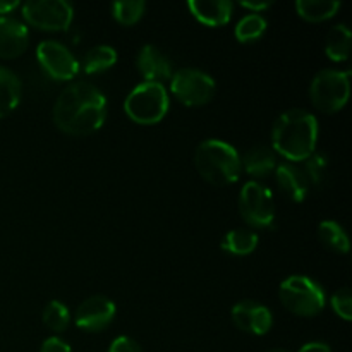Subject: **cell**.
<instances>
[{
	"label": "cell",
	"instance_id": "6da1fadb",
	"mask_svg": "<svg viewBox=\"0 0 352 352\" xmlns=\"http://www.w3.org/2000/svg\"><path fill=\"white\" fill-rule=\"evenodd\" d=\"M107 98L96 86L78 81L65 86L54 105V122L71 136H88L102 127Z\"/></svg>",
	"mask_w": 352,
	"mask_h": 352
},
{
	"label": "cell",
	"instance_id": "7a4b0ae2",
	"mask_svg": "<svg viewBox=\"0 0 352 352\" xmlns=\"http://www.w3.org/2000/svg\"><path fill=\"white\" fill-rule=\"evenodd\" d=\"M318 141V122L313 113L291 109L282 113L272 129L274 150L291 162H305L315 153Z\"/></svg>",
	"mask_w": 352,
	"mask_h": 352
},
{
	"label": "cell",
	"instance_id": "3957f363",
	"mask_svg": "<svg viewBox=\"0 0 352 352\" xmlns=\"http://www.w3.org/2000/svg\"><path fill=\"white\" fill-rule=\"evenodd\" d=\"M195 164L203 179L215 186L232 184L241 175V157L232 144L206 140L198 146Z\"/></svg>",
	"mask_w": 352,
	"mask_h": 352
},
{
	"label": "cell",
	"instance_id": "277c9868",
	"mask_svg": "<svg viewBox=\"0 0 352 352\" xmlns=\"http://www.w3.org/2000/svg\"><path fill=\"white\" fill-rule=\"evenodd\" d=\"M280 301L291 313L299 316H315L325 308V291L305 275H291L280 284Z\"/></svg>",
	"mask_w": 352,
	"mask_h": 352
},
{
	"label": "cell",
	"instance_id": "5b68a950",
	"mask_svg": "<svg viewBox=\"0 0 352 352\" xmlns=\"http://www.w3.org/2000/svg\"><path fill=\"white\" fill-rule=\"evenodd\" d=\"M126 113L138 124H157L168 110L167 89L160 82H140L124 102Z\"/></svg>",
	"mask_w": 352,
	"mask_h": 352
},
{
	"label": "cell",
	"instance_id": "8992f818",
	"mask_svg": "<svg viewBox=\"0 0 352 352\" xmlns=\"http://www.w3.org/2000/svg\"><path fill=\"white\" fill-rule=\"evenodd\" d=\"M351 71L323 69L313 78L309 96L313 105L325 113L339 112L349 100Z\"/></svg>",
	"mask_w": 352,
	"mask_h": 352
},
{
	"label": "cell",
	"instance_id": "52a82bcc",
	"mask_svg": "<svg viewBox=\"0 0 352 352\" xmlns=\"http://www.w3.org/2000/svg\"><path fill=\"white\" fill-rule=\"evenodd\" d=\"M170 81V89L175 98L188 107L205 105L215 93V81L212 76L199 69L184 67L174 72Z\"/></svg>",
	"mask_w": 352,
	"mask_h": 352
},
{
	"label": "cell",
	"instance_id": "ba28073f",
	"mask_svg": "<svg viewBox=\"0 0 352 352\" xmlns=\"http://www.w3.org/2000/svg\"><path fill=\"white\" fill-rule=\"evenodd\" d=\"M239 212L250 226H270L275 219L274 196L270 189L256 181L246 182L239 195Z\"/></svg>",
	"mask_w": 352,
	"mask_h": 352
},
{
	"label": "cell",
	"instance_id": "9c48e42d",
	"mask_svg": "<svg viewBox=\"0 0 352 352\" xmlns=\"http://www.w3.org/2000/svg\"><path fill=\"white\" fill-rule=\"evenodd\" d=\"M74 10L65 0H31L23 6V17L40 30H67L72 23Z\"/></svg>",
	"mask_w": 352,
	"mask_h": 352
},
{
	"label": "cell",
	"instance_id": "30bf717a",
	"mask_svg": "<svg viewBox=\"0 0 352 352\" xmlns=\"http://www.w3.org/2000/svg\"><path fill=\"white\" fill-rule=\"evenodd\" d=\"M36 57L41 67L57 81H69L79 72V62L67 47L55 40H45L38 45Z\"/></svg>",
	"mask_w": 352,
	"mask_h": 352
},
{
	"label": "cell",
	"instance_id": "8fae6325",
	"mask_svg": "<svg viewBox=\"0 0 352 352\" xmlns=\"http://www.w3.org/2000/svg\"><path fill=\"white\" fill-rule=\"evenodd\" d=\"M116 316V305L105 296H91L76 309V325L86 332H100Z\"/></svg>",
	"mask_w": 352,
	"mask_h": 352
},
{
	"label": "cell",
	"instance_id": "7c38bea8",
	"mask_svg": "<svg viewBox=\"0 0 352 352\" xmlns=\"http://www.w3.org/2000/svg\"><path fill=\"white\" fill-rule=\"evenodd\" d=\"M232 320L243 332L253 336H265L272 329V313L267 306L256 301H239L232 308Z\"/></svg>",
	"mask_w": 352,
	"mask_h": 352
},
{
	"label": "cell",
	"instance_id": "4fadbf2b",
	"mask_svg": "<svg viewBox=\"0 0 352 352\" xmlns=\"http://www.w3.org/2000/svg\"><path fill=\"white\" fill-rule=\"evenodd\" d=\"M30 43L26 24L14 17H0V57L16 58L23 54Z\"/></svg>",
	"mask_w": 352,
	"mask_h": 352
},
{
	"label": "cell",
	"instance_id": "5bb4252c",
	"mask_svg": "<svg viewBox=\"0 0 352 352\" xmlns=\"http://www.w3.org/2000/svg\"><path fill=\"white\" fill-rule=\"evenodd\" d=\"M140 74L148 82H164L172 78V65L168 58L153 45H144L136 58Z\"/></svg>",
	"mask_w": 352,
	"mask_h": 352
},
{
	"label": "cell",
	"instance_id": "9a60e30c",
	"mask_svg": "<svg viewBox=\"0 0 352 352\" xmlns=\"http://www.w3.org/2000/svg\"><path fill=\"white\" fill-rule=\"evenodd\" d=\"M275 174H277L278 188L291 201L299 203L306 198L309 189V181L301 167L291 164V162H284V164L277 165Z\"/></svg>",
	"mask_w": 352,
	"mask_h": 352
},
{
	"label": "cell",
	"instance_id": "2e32d148",
	"mask_svg": "<svg viewBox=\"0 0 352 352\" xmlns=\"http://www.w3.org/2000/svg\"><path fill=\"white\" fill-rule=\"evenodd\" d=\"M192 16L208 26H222L232 16V2L229 0H191L188 3Z\"/></svg>",
	"mask_w": 352,
	"mask_h": 352
},
{
	"label": "cell",
	"instance_id": "e0dca14e",
	"mask_svg": "<svg viewBox=\"0 0 352 352\" xmlns=\"http://www.w3.org/2000/svg\"><path fill=\"white\" fill-rule=\"evenodd\" d=\"M241 167L246 168L248 174L253 175V177H265L277 168V158H275L272 148L258 144V146L250 148L244 153Z\"/></svg>",
	"mask_w": 352,
	"mask_h": 352
},
{
	"label": "cell",
	"instance_id": "ac0fdd59",
	"mask_svg": "<svg viewBox=\"0 0 352 352\" xmlns=\"http://www.w3.org/2000/svg\"><path fill=\"white\" fill-rule=\"evenodd\" d=\"M21 100V81L12 71L0 65V117L12 112Z\"/></svg>",
	"mask_w": 352,
	"mask_h": 352
},
{
	"label": "cell",
	"instance_id": "d6986e66",
	"mask_svg": "<svg viewBox=\"0 0 352 352\" xmlns=\"http://www.w3.org/2000/svg\"><path fill=\"white\" fill-rule=\"evenodd\" d=\"M340 9V2L337 0H298L296 2V10L299 16L311 23H320V21L330 19Z\"/></svg>",
	"mask_w": 352,
	"mask_h": 352
},
{
	"label": "cell",
	"instance_id": "ffe728a7",
	"mask_svg": "<svg viewBox=\"0 0 352 352\" xmlns=\"http://www.w3.org/2000/svg\"><path fill=\"white\" fill-rule=\"evenodd\" d=\"M351 31L346 24H337L329 31L325 40V52L332 60L342 62L349 57Z\"/></svg>",
	"mask_w": 352,
	"mask_h": 352
},
{
	"label": "cell",
	"instance_id": "44dd1931",
	"mask_svg": "<svg viewBox=\"0 0 352 352\" xmlns=\"http://www.w3.org/2000/svg\"><path fill=\"white\" fill-rule=\"evenodd\" d=\"M117 62V52L109 45H96L91 50L86 52L82 58V69L88 74H96V72L107 71Z\"/></svg>",
	"mask_w": 352,
	"mask_h": 352
},
{
	"label": "cell",
	"instance_id": "7402d4cb",
	"mask_svg": "<svg viewBox=\"0 0 352 352\" xmlns=\"http://www.w3.org/2000/svg\"><path fill=\"white\" fill-rule=\"evenodd\" d=\"M258 241L260 239H258V236L253 232V230L234 229L226 234L222 248L226 251H229V253L237 254V256H243V254H250L256 250Z\"/></svg>",
	"mask_w": 352,
	"mask_h": 352
},
{
	"label": "cell",
	"instance_id": "603a6c76",
	"mask_svg": "<svg viewBox=\"0 0 352 352\" xmlns=\"http://www.w3.org/2000/svg\"><path fill=\"white\" fill-rule=\"evenodd\" d=\"M318 237L327 248L336 253H347L349 251V237L346 230L333 220H323L318 226Z\"/></svg>",
	"mask_w": 352,
	"mask_h": 352
},
{
	"label": "cell",
	"instance_id": "cb8c5ba5",
	"mask_svg": "<svg viewBox=\"0 0 352 352\" xmlns=\"http://www.w3.org/2000/svg\"><path fill=\"white\" fill-rule=\"evenodd\" d=\"M267 31V21L260 14H248L237 23L236 38L239 41H254Z\"/></svg>",
	"mask_w": 352,
	"mask_h": 352
},
{
	"label": "cell",
	"instance_id": "d4e9b609",
	"mask_svg": "<svg viewBox=\"0 0 352 352\" xmlns=\"http://www.w3.org/2000/svg\"><path fill=\"white\" fill-rule=\"evenodd\" d=\"M144 9H146V3L143 0H120L112 6L113 17L126 26L138 23L144 14Z\"/></svg>",
	"mask_w": 352,
	"mask_h": 352
},
{
	"label": "cell",
	"instance_id": "484cf974",
	"mask_svg": "<svg viewBox=\"0 0 352 352\" xmlns=\"http://www.w3.org/2000/svg\"><path fill=\"white\" fill-rule=\"evenodd\" d=\"M71 322L69 309L60 301H50L43 309V323L54 332H64Z\"/></svg>",
	"mask_w": 352,
	"mask_h": 352
},
{
	"label": "cell",
	"instance_id": "4316f807",
	"mask_svg": "<svg viewBox=\"0 0 352 352\" xmlns=\"http://www.w3.org/2000/svg\"><path fill=\"white\" fill-rule=\"evenodd\" d=\"M332 306L340 318H344L349 322V320L352 318V296H351L349 289L347 287L339 289V291L333 294Z\"/></svg>",
	"mask_w": 352,
	"mask_h": 352
},
{
	"label": "cell",
	"instance_id": "83f0119b",
	"mask_svg": "<svg viewBox=\"0 0 352 352\" xmlns=\"http://www.w3.org/2000/svg\"><path fill=\"white\" fill-rule=\"evenodd\" d=\"M325 167H327V160L320 153H313L311 157L306 158L302 172H305L306 177H308L309 184H311V182H318L320 179H322L323 172H325Z\"/></svg>",
	"mask_w": 352,
	"mask_h": 352
},
{
	"label": "cell",
	"instance_id": "f1b7e54d",
	"mask_svg": "<svg viewBox=\"0 0 352 352\" xmlns=\"http://www.w3.org/2000/svg\"><path fill=\"white\" fill-rule=\"evenodd\" d=\"M109 352H143L140 344L133 340L131 337H117L112 344H110Z\"/></svg>",
	"mask_w": 352,
	"mask_h": 352
},
{
	"label": "cell",
	"instance_id": "f546056e",
	"mask_svg": "<svg viewBox=\"0 0 352 352\" xmlns=\"http://www.w3.org/2000/svg\"><path fill=\"white\" fill-rule=\"evenodd\" d=\"M40 352H72L69 344L65 340L58 339V337H50L41 344Z\"/></svg>",
	"mask_w": 352,
	"mask_h": 352
},
{
	"label": "cell",
	"instance_id": "4dcf8cb0",
	"mask_svg": "<svg viewBox=\"0 0 352 352\" xmlns=\"http://www.w3.org/2000/svg\"><path fill=\"white\" fill-rule=\"evenodd\" d=\"M299 352H332V349L323 342H308L299 349Z\"/></svg>",
	"mask_w": 352,
	"mask_h": 352
},
{
	"label": "cell",
	"instance_id": "1f68e13d",
	"mask_svg": "<svg viewBox=\"0 0 352 352\" xmlns=\"http://www.w3.org/2000/svg\"><path fill=\"white\" fill-rule=\"evenodd\" d=\"M241 6H243L244 9H251L253 10V14H260L261 10L268 9L272 3L270 2H241Z\"/></svg>",
	"mask_w": 352,
	"mask_h": 352
},
{
	"label": "cell",
	"instance_id": "d6a6232c",
	"mask_svg": "<svg viewBox=\"0 0 352 352\" xmlns=\"http://www.w3.org/2000/svg\"><path fill=\"white\" fill-rule=\"evenodd\" d=\"M19 6V2H16V0H0V14H7L10 12V10H14L16 7Z\"/></svg>",
	"mask_w": 352,
	"mask_h": 352
},
{
	"label": "cell",
	"instance_id": "836d02e7",
	"mask_svg": "<svg viewBox=\"0 0 352 352\" xmlns=\"http://www.w3.org/2000/svg\"><path fill=\"white\" fill-rule=\"evenodd\" d=\"M267 352H289V351H285V349H270V351H267Z\"/></svg>",
	"mask_w": 352,
	"mask_h": 352
}]
</instances>
